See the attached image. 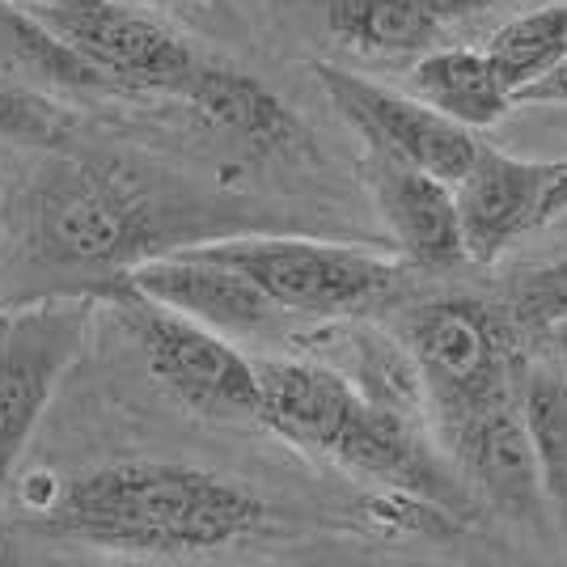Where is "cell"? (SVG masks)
I'll list each match as a JSON object with an SVG mask.
<instances>
[{
	"label": "cell",
	"mask_w": 567,
	"mask_h": 567,
	"mask_svg": "<svg viewBox=\"0 0 567 567\" xmlns=\"http://www.w3.org/2000/svg\"><path fill=\"white\" fill-rule=\"evenodd\" d=\"M267 504L183 462H111L55 487L39 529L123 555H204L262 529Z\"/></svg>",
	"instance_id": "obj_1"
},
{
	"label": "cell",
	"mask_w": 567,
	"mask_h": 567,
	"mask_svg": "<svg viewBox=\"0 0 567 567\" xmlns=\"http://www.w3.org/2000/svg\"><path fill=\"white\" fill-rule=\"evenodd\" d=\"M259 411L255 420L306 453H322L339 466L373 474L381 483L424 492L427 499L457 504V487L441 462L415 441L390 406L364 399L348 378L334 369L306 364V360H262Z\"/></svg>",
	"instance_id": "obj_2"
},
{
	"label": "cell",
	"mask_w": 567,
	"mask_h": 567,
	"mask_svg": "<svg viewBox=\"0 0 567 567\" xmlns=\"http://www.w3.org/2000/svg\"><path fill=\"white\" fill-rule=\"evenodd\" d=\"M513 331L517 327L504 313L466 297L427 301L406 318V343L445 432L517 399L520 364Z\"/></svg>",
	"instance_id": "obj_3"
},
{
	"label": "cell",
	"mask_w": 567,
	"mask_h": 567,
	"mask_svg": "<svg viewBox=\"0 0 567 567\" xmlns=\"http://www.w3.org/2000/svg\"><path fill=\"white\" fill-rule=\"evenodd\" d=\"M34 241L64 267H132L157 241V208L132 178L60 162L34 190Z\"/></svg>",
	"instance_id": "obj_4"
},
{
	"label": "cell",
	"mask_w": 567,
	"mask_h": 567,
	"mask_svg": "<svg viewBox=\"0 0 567 567\" xmlns=\"http://www.w3.org/2000/svg\"><path fill=\"white\" fill-rule=\"evenodd\" d=\"M216 262H229L250 284H259L267 301L292 313L334 318L360 313L385 301L399 284V267L334 241H306V237H234L190 246Z\"/></svg>",
	"instance_id": "obj_5"
},
{
	"label": "cell",
	"mask_w": 567,
	"mask_h": 567,
	"mask_svg": "<svg viewBox=\"0 0 567 567\" xmlns=\"http://www.w3.org/2000/svg\"><path fill=\"white\" fill-rule=\"evenodd\" d=\"M111 306L136 339L148 373L183 406L208 420H255L259 373L234 343L178 309L148 301L127 284L111 288Z\"/></svg>",
	"instance_id": "obj_6"
},
{
	"label": "cell",
	"mask_w": 567,
	"mask_h": 567,
	"mask_svg": "<svg viewBox=\"0 0 567 567\" xmlns=\"http://www.w3.org/2000/svg\"><path fill=\"white\" fill-rule=\"evenodd\" d=\"M94 306L55 297L0 313V504L51 394L90 343Z\"/></svg>",
	"instance_id": "obj_7"
},
{
	"label": "cell",
	"mask_w": 567,
	"mask_h": 567,
	"mask_svg": "<svg viewBox=\"0 0 567 567\" xmlns=\"http://www.w3.org/2000/svg\"><path fill=\"white\" fill-rule=\"evenodd\" d=\"M22 9L51 34H60L111 81V90L123 94H178L199 60L169 25L132 9L127 0H30Z\"/></svg>",
	"instance_id": "obj_8"
},
{
	"label": "cell",
	"mask_w": 567,
	"mask_h": 567,
	"mask_svg": "<svg viewBox=\"0 0 567 567\" xmlns=\"http://www.w3.org/2000/svg\"><path fill=\"white\" fill-rule=\"evenodd\" d=\"M313 76L322 81L334 111L364 136V144L436 174L450 187L462 178V169L471 166L474 148H478L471 127L432 111L415 94L373 85V81H364L348 69H334V64H313Z\"/></svg>",
	"instance_id": "obj_9"
},
{
	"label": "cell",
	"mask_w": 567,
	"mask_h": 567,
	"mask_svg": "<svg viewBox=\"0 0 567 567\" xmlns=\"http://www.w3.org/2000/svg\"><path fill=\"white\" fill-rule=\"evenodd\" d=\"M550 178H555V162H520L492 144H478L471 166L453 183L462 255L487 262L513 237L543 225V199Z\"/></svg>",
	"instance_id": "obj_10"
},
{
	"label": "cell",
	"mask_w": 567,
	"mask_h": 567,
	"mask_svg": "<svg viewBox=\"0 0 567 567\" xmlns=\"http://www.w3.org/2000/svg\"><path fill=\"white\" fill-rule=\"evenodd\" d=\"M118 280L148 301L178 309L213 331H262L280 313L259 284H250L229 262H216L190 246L132 262Z\"/></svg>",
	"instance_id": "obj_11"
},
{
	"label": "cell",
	"mask_w": 567,
	"mask_h": 567,
	"mask_svg": "<svg viewBox=\"0 0 567 567\" xmlns=\"http://www.w3.org/2000/svg\"><path fill=\"white\" fill-rule=\"evenodd\" d=\"M445 441H450L466 483L483 492V499L496 508L499 517L529 525V529H543V478H538V462H534L529 436L520 424L517 399L499 402L471 424L445 432Z\"/></svg>",
	"instance_id": "obj_12"
},
{
	"label": "cell",
	"mask_w": 567,
	"mask_h": 567,
	"mask_svg": "<svg viewBox=\"0 0 567 567\" xmlns=\"http://www.w3.org/2000/svg\"><path fill=\"white\" fill-rule=\"evenodd\" d=\"M364 187L373 190L381 220L402 250L424 267H450L466 259L462 255V234H457V208H453V187L436 174L411 166L402 157H390L373 144H364L360 157Z\"/></svg>",
	"instance_id": "obj_13"
},
{
	"label": "cell",
	"mask_w": 567,
	"mask_h": 567,
	"mask_svg": "<svg viewBox=\"0 0 567 567\" xmlns=\"http://www.w3.org/2000/svg\"><path fill=\"white\" fill-rule=\"evenodd\" d=\"M174 97H183L208 123L241 136L259 153H284V157L288 153H306V123L292 115L288 102H280L250 72L225 69V64H213V60H195V69L187 72L183 90Z\"/></svg>",
	"instance_id": "obj_14"
},
{
	"label": "cell",
	"mask_w": 567,
	"mask_h": 567,
	"mask_svg": "<svg viewBox=\"0 0 567 567\" xmlns=\"http://www.w3.org/2000/svg\"><path fill=\"white\" fill-rule=\"evenodd\" d=\"M343 48L369 55L432 51L453 22H466L496 0H306Z\"/></svg>",
	"instance_id": "obj_15"
},
{
	"label": "cell",
	"mask_w": 567,
	"mask_h": 567,
	"mask_svg": "<svg viewBox=\"0 0 567 567\" xmlns=\"http://www.w3.org/2000/svg\"><path fill=\"white\" fill-rule=\"evenodd\" d=\"M411 94L462 127H492L513 106L492 60L474 48L424 51L411 69Z\"/></svg>",
	"instance_id": "obj_16"
},
{
	"label": "cell",
	"mask_w": 567,
	"mask_h": 567,
	"mask_svg": "<svg viewBox=\"0 0 567 567\" xmlns=\"http://www.w3.org/2000/svg\"><path fill=\"white\" fill-rule=\"evenodd\" d=\"M520 424L538 462L546 508L567 529V360H538L517 378Z\"/></svg>",
	"instance_id": "obj_17"
},
{
	"label": "cell",
	"mask_w": 567,
	"mask_h": 567,
	"mask_svg": "<svg viewBox=\"0 0 567 567\" xmlns=\"http://www.w3.org/2000/svg\"><path fill=\"white\" fill-rule=\"evenodd\" d=\"M0 64L4 72L39 81V85L111 90V81L90 60H81L60 34H51L34 13H25L22 4H0Z\"/></svg>",
	"instance_id": "obj_18"
},
{
	"label": "cell",
	"mask_w": 567,
	"mask_h": 567,
	"mask_svg": "<svg viewBox=\"0 0 567 567\" xmlns=\"http://www.w3.org/2000/svg\"><path fill=\"white\" fill-rule=\"evenodd\" d=\"M483 55L492 60L504 90L517 102L520 90H529L538 76H546L567 55V4L550 0L546 9L520 13L508 25H499L492 43L483 48Z\"/></svg>",
	"instance_id": "obj_19"
},
{
	"label": "cell",
	"mask_w": 567,
	"mask_h": 567,
	"mask_svg": "<svg viewBox=\"0 0 567 567\" xmlns=\"http://www.w3.org/2000/svg\"><path fill=\"white\" fill-rule=\"evenodd\" d=\"M504 318L520 331H546L550 322L567 318V255L517 271L504 297Z\"/></svg>",
	"instance_id": "obj_20"
},
{
	"label": "cell",
	"mask_w": 567,
	"mask_h": 567,
	"mask_svg": "<svg viewBox=\"0 0 567 567\" xmlns=\"http://www.w3.org/2000/svg\"><path fill=\"white\" fill-rule=\"evenodd\" d=\"M69 136V118L51 106L34 85L0 72V141L13 144H60Z\"/></svg>",
	"instance_id": "obj_21"
},
{
	"label": "cell",
	"mask_w": 567,
	"mask_h": 567,
	"mask_svg": "<svg viewBox=\"0 0 567 567\" xmlns=\"http://www.w3.org/2000/svg\"><path fill=\"white\" fill-rule=\"evenodd\" d=\"M517 102H567V55L546 76H538L529 90H520Z\"/></svg>",
	"instance_id": "obj_22"
},
{
	"label": "cell",
	"mask_w": 567,
	"mask_h": 567,
	"mask_svg": "<svg viewBox=\"0 0 567 567\" xmlns=\"http://www.w3.org/2000/svg\"><path fill=\"white\" fill-rule=\"evenodd\" d=\"M546 339H550V352L559 355V360H567V318H559V322H550L546 327Z\"/></svg>",
	"instance_id": "obj_23"
},
{
	"label": "cell",
	"mask_w": 567,
	"mask_h": 567,
	"mask_svg": "<svg viewBox=\"0 0 567 567\" xmlns=\"http://www.w3.org/2000/svg\"><path fill=\"white\" fill-rule=\"evenodd\" d=\"M157 4H169V0H157Z\"/></svg>",
	"instance_id": "obj_24"
},
{
	"label": "cell",
	"mask_w": 567,
	"mask_h": 567,
	"mask_svg": "<svg viewBox=\"0 0 567 567\" xmlns=\"http://www.w3.org/2000/svg\"><path fill=\"white\" fill-rule=\"evenodd\" d=\"M18 4H30V0H18Z\"/></svg>",
	"instance_id": "obj_25"
},
{
	"label": "cell",
	"mask_w": 567,
	"mask_h": 567,
	"mask_svg": "<svg viewBox=\"0 0 567 567\" xmlns=\"http://www.w3.org/2000/svg\"><path fill=\"white\" fill-rule=\"evenodd\" d=\"M564 4H567V0H564Z\"/></svg>",
	"instance_id": "obj_26"
}]
</instances>
